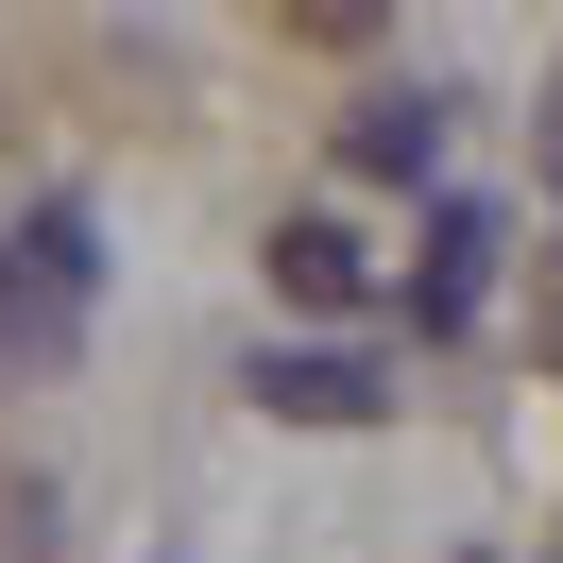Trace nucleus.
<instances>
[{
	"label": "nucleus",
	"mask_w": 563,
	"mask_h": 563,
	"mask_svg": "<svg viewBox=\"0 0 563 563\" xmlns=\"http://www.w3.org/2000/svg\"><path fill=\"white\" fill-rule=\"evenodd\" d=\"M256 410L274 427H393V376L342 358V342H308V358H256Z\"/></svg>",
	"instance_id": "f257e3e1"
},
{
	"label": "nucleus",
	"mask_w": 563,
	"mask_h": 563,
	"mask_svg": "<svg viewBox=\"0 0 563 563\" xmlns=\"http://www.w3.org/2000/svg\"><path fill=\"white\" fill-rule=\"evenodd\" d=\"M274 290H290V308H358V290H376V256L308 206V222H274Z\"/></svg>",
	"instance_id": "f03ea898"
},
{
	"label": "nucleus",
	"mask_w": 563,
	"mask_h": 563,
	"mask_svg": "<svg viewBox=\"0 0 563 563\" xmlns=\"http://www.w3.org/2000/svg\"><path fill=\"white\" fill-rule=\"evenodd\" d=\"M427 154H444V103H410V86H393V103H358V120H342V172H358V188H410Z\"/></svg>",
	"instance_id": "7ed1b4c3"
},
{
	"label": "nucleus",
	"mask_w": 563,
	"mask_h": 563,
	"mask_svg": "<svg viewBox=\"0 0 563 563\" xmlns=\"http://www.w3.org/2000/svg\"><path fill=\"white\" fill-rule=\"evenodd\" d=\"M427 240H444V256H427V324H461V308H478V274H495V206H444Z\"/></svg>",
	"instance_id": "20e7f679"
},
{
	"label": "nucleus",
	"mask_w": 563,
	"mask_h": 563,
	"mask_svg": "<svg viewBox=\"0 0 563 563\" xmlns=\"http://www.w3.org/2000/svg\"><path fill=\"white\" fill-rule=\"evenodd\" d=\"M35 547H52V495H35V478H0V563H35Z\"/></svg>",
	"instance_id": "39448f33"
},
{
	"label": "nucleus",
	"mask_w": 563,
	"mask_h": 563,
	"mask_svg": "<svg viewBox=\"0 0 563 563\" xmlns=\"http://www.w3.org/2000/svg\"><path fill=\"white\" fill-rule=\"evenodd\" d=\"M308 35H376V0H308Z\"/></svg>",
	"instance_id": "423d86ee"
}]
</instances>
